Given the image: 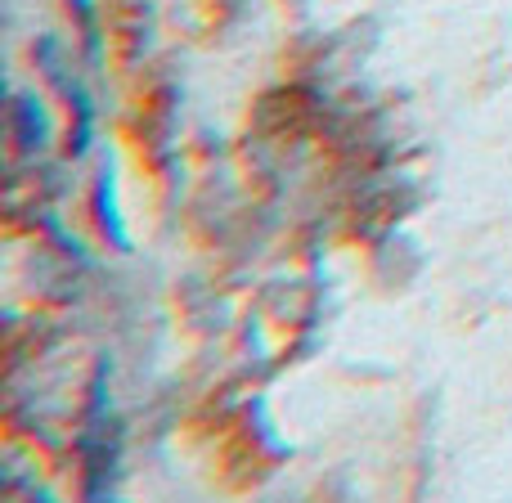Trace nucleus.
I'll use <instances>...</instances> for the list:
<instances>
[{
    "label": "nucleus",
    "instance_id": "obj_1",
    "mask_svg": "<svg viewBox=\"0 0 512 503\" xmlns=\"http://www.w3.org/2000/svg\"><path fill=\"white\" fill-rule=\"evenodd\" d=\"M14 122H18V144L23 149H32V144H41V113H36V104L32 99H18L14 104Z\"/></svg>",
    "mask_w": 512,
    "mask_h": 503
}]
</instances>
